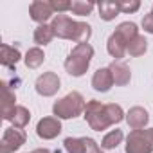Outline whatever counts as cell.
Here are the masks:
<instances>
[{
	"label": "cell",
	"instance_id": "obj_9",
	"mask_svg": "<svg viewBox=\"0 0 153 153\" xmlns=\"http://www.w3.org/2000/svg\"><path fill=\"white\" fill-rule=\"evenodd\" d=\"M29 15H31V20H34L36 24L43 25L51 18H54V9H52L51 2H45V0H34V2L29 6Z\"/></svg>",
	"mask_w": 153,
	"mask_h": 153
},
{
	"label": "cell",
	"instance_id": "obj_29",
	"mask_svg": "<svg viewBox=\"0 0 153 153\" xmlns=\"http://www.w3.org/2000/svg\"><path fill=\"white\" fill-rule=\"evenodd\" d=\"M31 153H51L47 148H36V149H33Z\"/></svg>",
	"mask_w": 153,
	"mask_h": 153
},
{
	"label": "cell",
	"instance_id": "obj_1",
	"mask_svg": "<svg viewBox=\"0 0 153 153\" xmlns=\"http://www.w3.org/2000/svg\"><path fill=\"white\" fill-rule=\"evenodd\" d=\"M54 34L61 40H72L76 43H88L90 36H92V27L85 22H78L72 20L67 15H56L51 22Z\"/></svg>",
	"mask_w": 153,
	"mask_h": 153
},
{
	"label": "cell",
	"instance_id": "obj_6",
	"mask_svg": "<svg viewBox=\"0 0 153 153\" xmlns=\"http://www.w3.org/2000/svg\"><path fill=\"white\" fill-rule=\"evenodd\" d=\"M27 140V135L24 130L20 128H6L4 130V135H2V140H0V151L2 153H15L16 149H20Z\"/></svg>",
	"mask_w": 153,
	"mask_h": 153
},
{
	"label": "cell",
	"instance_id": "obj_2",
	"mask_svg": "<svg viewBox=\"0 0 153 153\" xmlns=\"http://www.w3.org/2000/svg\"><path fill=\"white\" fill-rule=\"evenodd\" d=\"M92 58H94V47L90 43H79V45H76L68 52V56H67V59L63 63L67 74H70L72 78H81L83 74H87Z\"/></svg>",
	"mask_w": 153,
	"mask_h": 153
},
{
	"label": "cell",
	"instance_id": "obj_5",
	"mask_svg": "<svg viewBox=\"0 0 153 153\" xmlns=\"http://www.w3.org/2000/svg\"><path fill=\"white\" fill-rule=\"evenodd\" d=\"M126 153H153V128L131 130L124 144Z\"/></svg>",
	"mask_w": 153,
	"mask_h": 153
},
{
	"label": "cell",
	"instance_id": "obj_13",
	"mask_svg": "<svg viewBox=\"0 0 153 153\" xmlns=\"http://www.w3.org/2000/svg\"><path fill=\"white\" fill-rule=\"evenodd\" d=\"M15 101H16L15 92L9 88L7 83H2V119H4V121H11L13 112H15V108L18 106Z\"/></svg>",
	"mask_w": 153,
	"mask_h": 153
},
{
	"label": "cell",
	"instance_id": "obj_17",
	"mask_svg": "<svg viewBox=\"0 0 153 153\" xmlns=\"http://www.w3.org/2000/svg\"><path fill=\"white\" fill-rule=\"evenodd\" d=\"M54 36H56V34H54L52 25H51V24H43V25H38V27L34 29V36H33V38H34V43L40 47V45L51 43Z\"/></svg>",
	"mask_w": 153,
	"mask_h": 153
},
{
	"label": "cell",
	"instance_id": "obj_18",
	"mask_svg": "<svg viewBox=\"0 0 153 153\" xmlns=\"http://www.w3.org/2000/svg\"><path fill=\"white\" fill-rule=\"evenodd\" d=\"M115 33H117L128 45L131 43V40H135V38L139 36L137 24H133V22H123V24H119V25L115 27Z\"/></svg>",
	"mask_w": 153,
	"mask_h": 153
},
{
	"label": "cell",
	"instance_id": "obj_12",
	"mask_svg": "<svg viewBox=\"0 0 153 153\" xmlns=\"http://www.w3.org/2000/svg\"><path fill=\"white\" fill-rule=\"evenodd\" d=\"M106 51H108V54L114 58V61H121V59L124 58V54L128 52V43L114 31V33L108 36V40H106Z\"/></svg>",
	"mask_w": 153,
	"mask_h": 153
},
{
	"label": "cell",
	"instance_id": "obj_7",
	"mask_svg": "<svg viewBox=\"0 0 153 153\" xmlns=\"http://www.w3.org/2000/svg\"><path fill=\"white\" fill-rule=\"evenodd\" d=\"M34 88L40 96L43 97H52L54 94H58V90L61 88V79L59 76L52 70L49 72H43L42 76H38V79L34 83Z\"/></svg>",
	"mask_w": 153,
	"mask_h": 153
},
{
	"label": "cell",
	"instance_id": "obj_16",
	"mask_svg": "<svg viewBox=\"0 0 153 153\" xmlns=\"http://www.w3.org/2000/svg\"><path fill=\"white\" fill-rule=\"evenodd\" d=\"M97 11H99L101 20H105V22H112V20H115V16L121 13V7H119V2L103 0V2L97 4Z\"/></svg>",
	"mask_w": 153,
	"mask_h": 153
},
{
	"label": "cell",
	"instance_id": "obj_23",
	"mask_svg": "<svg viewBox=\"0 0 153 153\" xmlns=\"http://www.w3.org/2000/svg\"><path fill=\"white\" fill-rule=\"evenodd\" d=\"M146 51H148V40H146L142 34H139V36H137L135 40H131V43L128 45V54L133 56V58H139V56L146 54Z\"/></svg>",
	"mask_w": 153,
	"mask_h": 153
},
{
	"label": "cell",
	"instance_id": "obj_11",
	"mask_svg": "<svg viewBox=\"0 0 153 153\" xmlns=\"http://www.w3.org/2000/svg\"><path fill=\"white\" fill-rule=\"evenodd\" d=\"M126 123H128V126L130 128H133V130H142V128H146L148 126V123H149V114H148V110L146 108H142V106H131L128 112H126Z\"/></svg>",
	"mask_w": 153,
	"mask_h": 153
},
{
	"label": "cell",
	"instance_id": "obj_24",
	"mask_svg": "<svg viewBox=\"0 0 153 153\" xmlns=\"http://www.w3.org/2000/svg\"><path fill=\"white\" fill-rule=\"evenodd\" d=\"M96 4L94 2H87V0H74L70 6V13L78 15V16H88L94 11Z\"/></svg>",
	"mask_w": 153,
	"mask_h": 153
},
{
	"label": "cell",
	"instance_id": "obj_3",
	"mask_svg": "<svg viewBox=\"0 0 153 153\" xmlns=\"http://www.w3.org/2000/svg\"><path fill=\"white\" fill-rule=\"evenodd\" d=\"M85 106H87L85 97L79 92L74 90L52 105V114L58 119H76L78 115H81L85 112Z\"/></svg>",
	"mask_w": 153,
	"mask_h": 153
},
{
	"label": "cell",
	"instance_id": "obj_30",
	"mask_svg": "<svg viewBox=\"0 0 153 153\" xmlns=\"http://www.w3.org/2000/svg\"><path fill=\"white\" fill-rule=\"evenodd\" d=\"M151 11H153V6H151Z\"/></svg>",
	"mask_w": 153,
	"mask_h": 153
},
{
	"label": "cell",
	"instance_id": "obj_8",
	"mask_svg": "<svg viewBox=\"0 0 153 153\" xmlns=\"http://www.w3.org/2000/svg\"><path fill=\"white\" fill-rule=\"evenodd\" d=\"M61 133V119L58 117H43L36 124V135L43 140L56 139Z\"/></svg>",
	"mask_w": 153,
	"mask_h": 153
},
{
	"label": "cell",
	"instance_id": "obj_26",
	"mask_svg": "<svg viewBox=\"0 0 153 153\" xmlns=\"http://www.w3.org/2000/svg\"><path fill=\"white\" fill-rule=\"evenodd\" d=\"M51 6H52L54 13H58V15H63V13L70 11V6H72V2H68V0H51Z\"/></svg>",
	"mask_w": 153,
	"mask_h": 153
},
{
	"label": "cell",
	"instance_id": "obj_4",
	"mask_svg": "<svg viewBox=\"0 0 153 153\" xmlns=\"http://www.w3.org/2000/svg\"><path fill=\"white\" fill-rule=\"evenodd\" d=\"M83 117H85V121L88 123V126H90L94 131H103V130L114 126L106 105H103V103H99V101H96V99L87 101Z\"/></svg>",
	"mask_w": 153,
	"mask_h": 153
},
{
	"label": "cell",
	"instance_id": "obj_22",
	"mask_svg": "<svg viewBox=\"0 0 153 153\" xmlns=\"http://www.w3.org/2000/svg\"><path fill=\"white\" fill-rule=\"evenodd\" d=\"M123 139H124L123 130H119V128L110 130V131L103 137V140H101V148H103V149H115V148L123 142Z\"/></svg>",
	"mask_w": 153,
	"mask_h": 153
},
{
	"label": "cell",
	"instance_id": "obj_20",
	"mask_svg": "<svg viewBox=\"0 0 153 153\" xmlns=\"http://www.w3.org/2000/svg\"><path fill=\"white\" fill-rule=\"evenodd\" d=\"M29 121H31V112L25 108V106H22V105H18L16 108H15V112H13V117H11V124L15 126V128H20V130H24L27 124H29Z\"/></svg>",
	"mask_w": 153,
	"mask_h": 153
},
{
	"label": "cell",
	"instance_id": "obj_21",
	"mask_svg": "<svg viewBox=\"0 0 153 153\" xmlns=\"http://www.w3.org/2000/svg\"><path fill=\"white\" fill-rule=\"evenodd\" d=\"M63 146L67 153H87V137H67Z\"/></svg>",
	"mask_w": 153,
	"mask_h": 153
},
{
	"label": "cell",
	"instance_id": "obj_14",
	"mask_svg": "<svg viewBox=\"0 0 153 153\" xmlns=\"http://www.w3.org/2000/svg\"><path fill=\"white\" fill-rule=\"evenodd\" d=\"M108 68L112 70L114 83L117 87H126L130 83V79H131V70H130V67L126 63H123V61H112Z\"/></svg>",
	"mask_w": 153,
	"mask_h": 153
},
{
	"label": "cell",
	"instance_id": "obj_25",
	"mask_svg": "<svg viewBox=\"0 0 153 153\" xmlns=\"http://www.w3.org/2000/svg\"><path fill=\"white\" fill-rule=\"evenodd\" d=\"M119 7H121V13L131 15V13H137L140 9V2H139V0H121Z\"/></svg>",
	"mask_w": 153,
	"mask_h": 153
},
{
	"label": "cell",
	"instance_id": "obj_27",
	"mask_svg": "<svg viewBox=\"0 0 153 153\" xmlns=\"http://www.w3.org/2000/svg\"><path fill=\"white\" fill-rule=\"evenodd\" d=\"M140 25H142V29H144L146 33L153 34V11H149L148 15H144V18H142V22H140Z\"/></svg>",
	"mask_w": 153,
	"mask_h": 153
},
{
	"label": "cell",
	"instance_id": "obj_10",
	"mask_svg": "<svg viewBox=\"0 0 153 153\" xmlns=\"http://www.w3.org/2000/svg\"><path fill=\"white\" fill-rule=\"evenodd\" d=\"M114 76H112V70L108 67H103V68H97L92 76V88L96 92H108L112 87H114Z\"/></svg>",
	"mask_w": 153,
	"mask_h": 153
},
{
	"label": "cell",
	"instance_id": "obj_15",
	"mask_svg": "<svg viewBox=\"0 0 153 153\" xmlns=\"http://www.w3.org/2000/svg\"><path fill=\"white\" fill-rule=\"evenodd\" d=\"M20 59H22V54H20L18 47H11V45H7V43H2V45H0V63H2L4 67L15 68Z\"/></svg>",
	"mask_w": 153,
	"mask_h": 153
},
{
	"label": "cell",
	"instance_id": "obj_28",
	"mask_svg": "<svg viewBox=\"0 0 153 153\" xmlns=\"http://www.w3.org/2000/svg\"><path fill=\"white\" fill-rule=\"evenodd\" d=\"M87 153H103V148L92 137H87Z\"/></svg>",
	"mask_w": 153,
	"mask_h": 153
},
{
	"label": "cell",
	"instance_id": "obj_19",
	"mask_svg": "<svg viewBox=\"0 0 153 153\" xmlns=\"http://www.w3.org/2000/svg\"><path fill=\"white\" fill-rule=\"evenodd\" d=\"M43 61H45V52H43L40 47H31V49L25 52L24 63H25L27 68H38Z\"/></svg>",
	"mask_w": 153,
	"mask_h": 153
}]
</instances>
